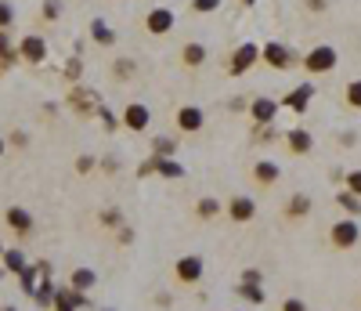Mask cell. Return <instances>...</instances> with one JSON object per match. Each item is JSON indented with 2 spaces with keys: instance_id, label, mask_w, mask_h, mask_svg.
Instances as JSON below:
<instances>
[{
  "instance_id": "obj_1",
  "label": "cell",
  "mask_w": 361,
  "mask_h": 311,
  "mask_svg": "<svg viewBox=\"0 0 361 311\" xmlns=\"http://www.w3.org/2000/svg\"><path fill=\"white\" fill-rule=\"evenodd\" d=\"M358 224L354 221H336L332 224V232H329V243L336 246V250H351V246L358 243Z\"/></svg>"
},
{
  "instance_id": "obj_2",
  "label": "cell",
  "mask_w": 361,
  "mask_h": 311,
  "mask_svg": "<svg viewBox=\"0 0 361 311\" xmlns=\"http://www.w3.org/2000/svg\"><path fill=\"white\" fill-rule=\"evenodd\" d=\"M332 66H336V51H332L329 44L314 48V51L304 58V69H311V73H329Z\"/></svg>"
},
{
  "instance_id": "obj_3",
  "label": "cell",
  "mask_w": 361,
  "mask_h": 311,
  "mask_svg": "<svg viewBox=\"0 0 361 311\" xmlns=\"http://www.w3.org/2000/svg\"><path fill=\"white\" fill-rule=\"evenodd\" d=\"M18 55H22L29 66H40V62L47 58V44H44L40 36H26L22 44H18Z\"/></svg>"
},
{
  "instance_id": "obj_4",
  "label": "cell",
  "mask_w": 361,
  "mask_h": 311,
  "mask_svg": "<svg viewBox=\"0 0 361 311\" xmlns=\"http://www.w3.org/2000/svg\"><path fill=\"white\" fill-rule=\"evenodd\" d=\"M4 224L11 228L15 236H29V232H33V217L22 210V206H11V210L4 214Z\"/></svg>"
},
{
  "instance_id": "obj_5",
  "label": "cell",
  "mask_w": 361,
  "mask_h": 311,
  "mask_svg": "<svg viewBox=\"0 0 361 311\" xmlns=\"http://www.w3.org/2000/svg\"><path fill=\"white\" fill-rule=\"evenodd\" d=\"M174 275L181 279V282H199V275H202V261L199 257H181L177 264H174Z\"/></svg>"
},
{
  "instance_id": "obj_6",
  "label": "cell",
  "mask_w": 361,
  "mask_h": 311,
  "mask_svg": "<svg viewBox=\"0 0 361 311\" xmlns=\"http://www.w3.org/2000/svg\"><path fill=\"white\" fill-rule=\"evenodd\" d=\"M69 106H73L80 116H94V113L101 109L98 101H94V94H91V91H73V94H69Z\"/></svg>"
},
{
  "instance_id": "obj_7",
  "label": "cell",
  "mask_w": 361,
  "mask_h": 311,
  "mask_svg": "<svg viewBox=\"0 0 361 311\" xmlns=\"http://www.w3.org/2000/svg\"><path fill=\"white\" fill-rule=\"evenodd\" d=\"M170 26H174V15H170L166 8L148 11V18H145V29H148V33H166Z\"/></svg>"
},
{
  "instance_id": "obj_8",
  "label": "cell",
  "mask_w": 361,
  "mask_h": 311,
  "mask_svg": "<svg viewBox=\"0 0 361 311\" xmlns=\"http://www.w3.org/2000/svg\"><path fill=\"white\" fill-rule=\"evenodd\" d=\"M253 62H257V48H253V44H242L235 55H231V73H246L249 66H253Z\"/></svg>"
},
{
  "instance_id": "obj_9",
  "label": "cell",
  "mask_w": 361,
  "mask_h": 311,
  "mask_svg": "<svg viewBox=\"0 0 361 311\" xmlns=\"http://www.w3.org/2000/svg\"><path fill=\"white\" fill-rule=\"evenodd\" d=\"M253 210H257V206H253V199H242V196H235V199L228 203V217H231V221H249Z\"/></svg>"
},
{
  "instance_id": "obj_10",
  "label": "cell",
  "mask_w": 361,
  "mask_h": 311,
  "mask_svg": "<svg viewBox=\"0 0 361 311\" xmlns=\"http://www.w3.org/2000/svg\"><path fill=\"white\" fill-rule=\"evenodd\" d=\"M123 123H126L131 131H145V127H148V109H145V106H126Z\"/></svg>"
},
{
  "instance_id": "obj_11",
  "label": "cell",
  "mask_w": 361,
  "mask_h": 311,
  "mask_svg": "<svg viewBox=\"0 0 361 311\" xmlns=\"http://www.w3.org/2000/svg\"><path fill=\"white\" fill-rule=\"evenodd\" d=\"M253 181H257L260 189H271V185L279 181V167H274V163H257V167H253Z\"/></svg>"
},
{
  "instance_id": "obj_12",
  "label": "cell",
  "mask_w": 361,
  "mask_h": 311,
  "mask_svg": "<svg viewBox=\"0 0 361 311\" xmlns=\"http://www.w3.org/2000/svg\"><path fill=\"white\" fill-rule=\"evenodd\" d=\"M264 62H267L271 69H286V66H289V55H286L282 44H274V40H271V44L264 48Z\"/></svg>"
},
{
  "instance_id": "obj_13",
  "label": "cell",
  "mask_w": 361,
  "mask_h": 311,
  "mask_svg": "<svg viewBox=\"0 0 361 311\" xmlns=\"http://www.w3.org/2000/svg\"><path fill=\"white\" fill-rule=\"evenodd\" d=\"M177 127H181V131H199V127H202V113L184 106V109L177 113Z\"/></svg>"
},
{
  "instance_id": "obj_14",
  "label": "cell",
  "mask_w": 361,
  "mask_h": 311,
  "mask_svg": "<svg viewBox=\"0 0 361 311\" xmlns=\"http://www.w3.org/2000/svg\"><path fill=\"white\" fill-rule=\"evenodd\" d=\"M274 109H279V106H274L271 98H257V101H253V120L267 123V120H274Z\"/></svg>"
},
{
  "instance_id": "obj_15",
  "label": "cell",
  "mask_w": 361,
  "mask_h": 311,
  "mask_svg": "<svg viewBox=\"0 0 361 311\" xmlns=\"http://www.w3.org/2000/svg\"><path fill=\"white\" fill-rule=\"evenodd\" d=\"M80 304H83V297L73 294V289H61V294L54 297V308H58V311H76Z\"/></svg>"
},
{
  "instance_id": "obj_16",
  "label": "cell",
  "mask_w": 361,
  "mask_h": 311,
  "mask_svg": "<svg viewBox=\"0 0 361 311\" xmlns=\"http://www.w3.org/2000/svg\"><path fill=\"white\" fill-rule=\"evenodd\" d=\"M181 58H184V66H202V58H206V48L202 44H188L184 51H181Z\"/></svg>"
},
{
  "instance_id": "obj_17",
  "label": "cell",
  "mask_w": 361,
  "mask_h": 311,
  "mask_svg": "<svg viewBox=\"0 0 361 311\" xmlns=\"http://www.w3.org/2000/svg\"><path fill=\"white\" fill-rule=\"evenodd\" d=\"M307 210H311V199H307V196H293V199H289V206H286V214H289V217H304Z\"/></svg>"
},
{
  "instance_id": "obj_18",
  "label": "cell",
  "mask_w": 361,
  "mask_h": 311,
  "mask_svg": "<svg viewBox=\"0 0 361 311\" xmlns=\"http://www.w3.org/2000/svg\"><path fill=\"white\" fill-rule=\"evenodd\" d=\"M289 149H293V152H307V149H311V134H307V131H293V134H289Z\"/></svg>"
},
{
  "instance_id": "obj_19",
  "label": "cell",
  "mask_w": 361,
  "mask_h": 311,
  "mask_svg": "<svg viewBox=\"0 0 361 311\" xmlns=\"http://www.w3.org/2000/svg\"><path fill=\"white\" fill-rule=\"evenodd\" d=\"M196 214H199L202 221H209V217H217V214H221V203H217V199H199Z\"/></svg>"
},
{
  "instance_id": "obj_20",
  "label": "cell",
  "mask_w": 361,
  "mask_h": 311,
  "mask_svg": "<svg viewBox=\"0 0 361 311\" xmlns=\"http://www.w3.org/2000/svg\"><path fill=\"white\" fill-rule=\"evenodd\" d=\"M307 101H311V87H296L289 94V109H307Z\"/></svg>"
},
{
  "instance_id": "obj_21",
  "label": "cell",
  "mask_w": 361,
  "mask_h": 311,
  "mask_svg": "<svg viewBox=\"0 0 361 311\" xmlns=\"http://www.w3.org/2000/svg\"><path fill=\"white\" fill-rule=\"evenodd\" d=\"M15 58H18V55H15V51H11V44H8V33L0 29V66H11Z\"/></svg>"
},
{
  "instance_id": "obj_22",
  "label": "cell",
  "mask_w": 361,
  "mask_h": 311,
  "mask_svg": "<svg viewBox=\"0 0 361 311\" xmlns=\"http://www.w3.org/2000/svg\"><path fill=\"white\" fill-rule=\"evenodd\" d=\"M91 33H94V40H98V44H116V36H112V29L105 26V22H94V26H91Z\"/></svg>"
},
{
  "instance_id": "obj_23",
  "label": "cell",
  "mask_w": 361,
  "mask_h": 311,
  "mask_svg": "<svg viewBox=\"0 0 361 311\" xmlns=\"http://www.w3.org/2000/svg\"><path fill=\"white\" fill-rule=\"evenodd\" d=\"M0 257H4V264L11 268V272H22V268H26V257L18 254V250H4V254H0Z\"/></svg>"
},
{
  "instance_id": "obj_24",
  "label": "cell",
  "mask_w": 361,
  "mask_h": 311,
  "mask_svg": "<svg viewBox=\"0 0 361 311\" xmlns=\"http://www.w3.org/2000/svg\"><path fill=\"white\" fill-rule=\"evenodd\" d=\"M87 286H94V272H87V268L73 272V289H87Z\"/></svg>"
},
{
  "instance_id": "obj_25",
  "label": "cell",
  "mask_w": 361,
  "mask_h": 311,
  "mask_svg": "<svg viewBox=\"0 0 361 311\" xmlns=\"http://www.w3.org/2000/svg\"><path fill=\"white\" fill-rule=\"evenodd\" d=\"M347 101H351L354 109H361V80H354V84L347 87Z\"/></svg>"
},
{
  "instance_id": "obj_26",
  "label": "cell",
  "mask_w": 361,
  "mask_h": 311,
  "mask_svg": "<svg viewBox=\"0 0 361 311\" xmlns=\"http://www.w3.org/2000/svg\"><path fill=\"white\" fill-rule=\"evenodd\" d=\"M11 22H15V11H11L8 4H0V29H8Z\"/></svg>"
},
{
  "instance_id": "obj_27",
  "label": "cell",
  "mask_w": 361,
  "mask_h": 311,
  "mask_svg": "<svg viewBox=\"0 0 361 311\" xmlns=\"http://www.w3.org/2000/svg\"><path fill=\"white\" fill-rule=\"evenodd\" d=\"M156 167H159L163 174H170V178H181V167H177V163H159V159H156Z\"/></svg>"
},
{
  "instance_id": "obj_28",
  "label": "cell",
  "mask_w": 361,
  "mask_h": 311,
  "mask_svg": "<svg viewBox=\"0 0 361 311\" xmlns=\"http://www.w3.org/2000/svg\"><path fill=\"white\" fill-rule=\"evenodd\" d=\"M192 8H196V11H217V8H221V0H196Z\"/></svg>"
},
{
  "instance_id": "obj_29",
  "label": "cell",
  "mask_w": 361,
  "mask_h": 311,
  "mask_svg": "<svg viewBox=\"0 0 361 311\" xmlns=\"http://www.w3.org/2000/svg\"><path fill=\"white\" fill-rule=\"evenodd\" d=\"M347 185H351V192H358V196H361V171L347 174Z\"/></svg>"
},
{
  "instance_id": "obj_30",
  "label": "cell",
  "mask_w": 361,
  "mask_h": 311,
  "mask_svg": "<svg viewBox=\"0 0 361 311\" xmlns=\"http://www.w3.org/2000/svg\"><path fill=\"white\" fill-rule=\"evenodd\" d=\"M242 294H246V297H249L253 304H260V301H264V297H260V289H257V286H253V282H249V289L242 286Z\"/></svg>"
},
{
  "instance_id": "obj_31",
  "label": "cell",
  "mask_w": 361,
  "mask_h": 311,
  "mask_svg": "<svg viewBox=\"0 0 361 311\" xmlns=\"http://www.w3.org/2000/svg\"><path fill=\"white\" fill-rule=\"evenodd\" d=\"M134 73V62H116V76H131Z\"/></svg>"
},
{
  "instance_id": "obj_32",
  "label": "cell",
  "mask_w": 361,
  "mask_h": 311,
  "mask_svg": "<svg viewBox=\"0 0 361 311\" xmlns=\"http://www.w3.org/2000/svg\"><path fill=\"white\" fill-rule=\"evenodd\" d=\"M282 311H307V308H304V301H296V297H289V301L282 304Z\"/></svg>"
},
{
  "instance_id": "obj_33",
  "label": "cell",
  "mask_w": 361,
  "mask_h": 311,
  "mask_svg": "<svg viewBox=\"0 0 361 311\" xmlns=\"http://www.w3.org/2000/svg\"><path fill=\"white\" fill-rule=\"evenodd\" d=\"M66 76H69V80H76V76H80V62H76V58H73V62H66Z\"/></svg>"
},
{
  "instance_id": "obj_34",
  "label": "cell",
  "mask_w": 361,
  "mask_h": 311,
  "mask_svg": "<svg viewBox=\"0 0 361 311\" xmlns=\"http://www.w3.org/2000/svg\"><path fill=\"white\" fill-rule=\"evenodd\" d=\"M339 203H344L347 210H361V206H358V199H354V196H344V199H339Z\"/></svg>"
},
{
  "instance_id": "obj_35",
  "label": "cell",
  "mask_w": 361,
  "mask_h": 311,
  "mask_svg": "<svg viewBox=\"0 0 361 311\" xmlns=\"http://www.w3.org/2000/svg\"><path fill=\"white\" fill-rule=\"evenodd\" d=\"M44 15H47V18H58V0H51V4L44 8Z\"/></svg>"
},
{
  "instance_id": "obj_36",
  "label": "cell",
  "mask_w": 361,
  "mask_h": 311,
  "mask_svg": "<svg viewBox=\"0 0 361 311\" xmlns=\"http://www.w3.org/2000/svg\"><path fill=\"white\" fill-rule=\"evenodd\" d=\"M0 311H15V308H11V304H8V308H0Z\"/></svg>"
},
{
  "instance_id": "obj_37",
  "label": "cell",
  "mask_w": 361,
  "mask_h": 311,
  "mask_svg": "<svg viewBox=\"0 0 361 311\" xmlns=\"http://www.w3.org/2000/svg\"><path fill=\"white\" fill-rule=\"evenodd\" d=\"M0 156H4V141H0Z\"/></svg>"
},
{
  "instance_id": "obj_38",
  "label": "cell",
  "mask_w": 361,
  "mask_h": 311,
  "mask_svg": "<svg viewBox=\"0 0 361 311\" xmlns=\"http://www.w3.org/2000/svg\"><path fill=\"white\" fill-rule=\"evenodd\" d=\"M242 4H253V0H242Z\"/></svg>"
},
{
  "instance_id": "obj_39",
  "label": "cell",
  "mask_w": 361,
  "mask_h": 311,
  "mask_svg": "<svg viewBox=\"0 0 361 311\" xmlns=\"http://www.w3.org/2000/svg\"><path fill=\"white\" fill-rule=\"evenodd\" d=\"M0 254H4V246H0Z\"/></svg>"
}]
</instances>
